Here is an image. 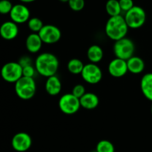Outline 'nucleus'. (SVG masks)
I'll use <instances>...</instances> for the list:
<instances>
[{"instance_id":"1","label":"nucleus","mask_w":152,"mask_h":152,"mask_svg":"<svg viewBox=\"0 0 152 152\" xmlns=\"http://www.w3.org/2000/svg\"><path fill=\"white\" fill-rule=\"evenodd\" d=\"M34 66L39 75L47 78L56 74L59 67V61L53 53L42 52L36 58Z\"/></svg>"},{"instance_id":"2","label":"nucleus","mask_w":152,"mask_h":152,"mask_svg":"<svg viewBox=\"0 0 152 152\" xmlns=\"http://www.w3.org/2000/svg\"><path fill=\"white\" fill-rule=\"evenodd\" d=\"M129 29L124 16L118 15L110 16L105 24V32L108 38L115 42L126 37Z\"/></svg>"},{"instance_id":"3","label":"nucleus","mask_w":152,"mask_h":152,"mask_svg":"<svg viewBox=\"0 0 152 152\" xmlns=\"http://www.w3.org/2000/svg\"><path fill=\"white\" fill-rule=\"evenodd\" d=\"M16 95L22 100H30L35 95L37 83L34 78L22 76L14 83Z\"/></svg>"},{"instance_id":"4","label":"nucleus","mask_w":152,"mask_h":152,"mask_svg":"<svg viewBox=\"0 0 152 152\" xmlns=\"http://www.w3.org/2000/svg\"><path fill=\"white\" fill-rule=\"evenodd\" d=\"M113 52L116 58L127 61L134 56L135 45L133 40L128 37H124L114 42Z\"/></svg>"},{"instance_id":"5","label":"nucleus","mask_w":152,"mask_h":152,"mask_svg":"<svg viewBox=\"0 0 152 152\" xmlns=\"http://www.w3.org/2000/svg\"><path fill=\"white\" fill-rule=\"evenodd\" d=\"M125 20L129 28L137 29L141 28L146 21V13L140 6L134 5L125 13Z\"/></svg>"},{"instance_id":"6","label":"nucleus","mask_w":152,"mask_h":152,"mask_svg":"<svg viewBox=\"0 0 152 152\" xmlns=\"http://www.w3.org/2000/svg\"><path fill=\"white\" fill-rule=\"evenodd\" d=\"M59 108L62 113L66 115H74L79 111L81 107L80 98L72 93H65L59 98Z\"/></svg>"},{"instance_id":"7","label":"nucleus","mask_w":152,"mask_h":152,"mask_svg":"<svg viewBox=\"0 0 152 152\" xmlns=\"http://www.w3.org/2000/svg\"><path fill=\"white\" fill-rule=\"evenodd\" d=\"M0 73L3 80L15 83L22 77V67L18 62L11 61L2 66Z\"/></svg>"},{"instance_id":"8","label":"nucleus","mask_w":152,"mask_h":152,"mask_svg":"<svg viewBox=\"0 0 152 152\" xmlns=\"http://www.w3.org/2000/svg\"><path fill=\"white\" fill-rule=\"evenodd\" d=\"M82 78L89 84L94 85L99 83L102 78V71L96 63H88L85 64L81 72Z\"/></svg>"},{"instance_id":"9","label":"nucleus","mask_w":152,"mask_h":152,"mask_svg":"<svg viewBox=\"0 0 152 152\" xmlns=\"http://www.w3.org/2000/svg\"><path fill=\"white\" fill-rule=\"evenodd\" d=\"M43 43L48 45L55 44L60 40L62 32L57 26L53 25H44L38 33Z\"/></svg>"},{"instance_id":"10","label":"nucleus","mask_w":152,"mask_h":152,"mask_svg":"<svg viewBox=\"0 0 152 152\" xmlns=\"http://www.w3.org/2000/svg\"><path fill=\"white\" fill-rule=\"evenodd\" d=\"M10 19L17 25L28 22L31 18V11L29 8L23 3L16 4L13 6L11 11L9 13Z\"/></svg>"},{"instance_id":"11","label":"nucleus","mask_w":152,"mask_h":152,"mask_svg":"<svg viewBox=\"0 0 152 152\" xmlns=\"http://www.w3.org/2000/svg\"><path fill=\"white\" fill-rule=\"evenodd\" d=\"M11 145L18 152L27 151L32 145V139L28 133L19 132L12 138Z\"/></svg>"},{"instance_id":"12","label":"nucleus","mask_w":152,"mask_h":152,"mask_svg":"<svg viewBox=\"0 0 152 152\" xmlns=\"http://www.w3.org/2000/svg\"><path fill=\"white\" fill-rule=\"evenodd\" d=\"M108 71L110 75L114 77H122L129 72L127 66V61L120 58H115L111 60L108 66Z\"/></svg>"},{"instance_id":"13","label":"nucleus","mask_w":152,"mask_h":152,"mask_svg":"<svg viewBox=\"0 0 152 152\" xmlns=\"http://www.w3.org/2000/svg\"><path fill=\"white\" fill-rule=\"evenodd\" d=\"M19 34V27L12 20L4 22L0 26V36L4 40H12Z\"/></svg>"},{"instance_id":"14","label":"nucleus","mask_w":152,"mask_h":152,"mask_svg":"<svg viewBox=\"0 0 152 152\" xmlns=\"http://www.w3.org/2000/svg\"><path fill=\"white\" fill-rule=\"evenodd\" d=\"M45 89L47 93L51 96L59 95L62 90V82L59 77L56 75L47 77L45 83Z\"/></svg>"},{"instance_id":"15","label":"nucleus","mask_w":152,"mask_h":152,"mask_svg":"<svg viewBox=\"0 0 152 152\" xmlns=\"http://www.w3.org/2000/svg\"><path fill=\"white\" fill-rule=\"evenodd\" d=\"M43 42L38 33H31L25 40V47L31 54L38 53L42 47Z\"/></svg>"},{"instance_id":"16","label":"nucleus","mask_w":152,"mask_h":152,"mask_svg":"<svg viewBox=\"0 0 152 152\" xmlns=\"http://www.w3.org/2000/svg\"><path fill=\"white\" fill-rule=\"evenodd\" d=\"M80 105L86 110H94L99 104V97L94 92H86L80 98Z\"/></svg>"},{"instance_id":"17","label":"nucleus","mask_w":152,"mask_h":152,"mask_svg":"<svg viewBox=\"0 0 152 152\" xmlns=\"http://www.w3.org/2000/svg\"><path fill=\"white\" fill-rule=\"evenodd\" d=\"M126 61H127L128 70L132 74H140L145 69V62L140 57L134 55Z\"/></svg>"},{"instance_id":"18","label":"nucleus","mask_w":152,"mask_h":152,"mask_svg":"<svg viewBox=\"0 0 152 152\" xmlns=\"http://www.w3.org/2000/svg\"><path fill=\"white\" fill-rule=\"evenodd\" d=\"M140 89L145 98L152 101V72L144 75L140 80Z\"/></svg>"},{"instance_id":"19","label":"nucleus","mask_w":152,"mask_h":152,"mask_svg":"<svg viewBox=\"0 0 152 152\" xmlns=\"http://www.w3.org/2000/svg\"><path fill=\"white\" fill-rule=\"evenodd\" d=\"M104 57V52L99 45L94 44L89 46L87 50V58L90 63H96L100 62Z\"/></svg>"},{"instance_id":"20","label":"nucleus","mask_w":152,"mask_h":152,"mask_svg":"<svg viewBox=\"0 0 152 152\" xmlns=\"http://www.w3.org/2000/svg\"><path fill=\"white\" fill-rule=\"evenodd\" d=\"M85 64L81 60L78 58H72L67 64V69L68 72L73 75H81L82 71L84 68Z\"/></svg>"},{"instance_id":"21","label":"nucleus","mask_w":152,"mask_h":152,"mask_svg":"<svg viewBox=\"0 0 152 152\" xmlns=\"http://www.w3.org/2000/svg\"><path fill=\"white\" fill-rule=\"evenodd\" d=\"M105 10L110 16L121 15L122 10L119 0H108L105 4Z\"/></svg>"},{"instance_id":"22","label":"nucleus","mask_w":152,"mask_h":152,"mask_svg":"<svg viewBox=\"0 0 152 152\" xmlns=\"http://www.w3.org/2000/svg\"><path fill=\"white\" fill-rule=\"evenodd\" d=\"M96 152H115V148L111 141L102 139L96 144Z\"/></svg>"},{"instance_id":"23","label":"nucleus","mask_w":152,"mask_h":152,"mask_svg":"<svg viewBox=\"0 0 152 152\" xmlns=\"http://www.w3.org/2000/svg\"><path fill=\"white\" fill-rule=\"evenodd\" d=\"M28 27L32 33H39L44 26L43 22L38 17H31L28 21Z\"/></svg>"},{"instance_id":"24","label":"nucleus","mask_w":152,"mask_h":152,"mask_svg":"<svg viewBox=\"0 0 152 152\" xmlns=\"http://www.w3.org/2000/svg\"><path fill=\"white\" fill-rule=\"evenodd\" d=\"M68 4L71 10L78 12L84 8L86 5V1L85 0H69Z\"/></svg>"},{"instance_id":"25","label":"nucleus","mask_w":152,"mask_h":152,"mask_svg":"<svg viewBox=\"0 0 152 152\" xmlns=\"http://www.w3.org/2000/svg\"><path fill=\"white\" fill-rule=\"evenodd\" d=\"M13 6L10 0H0V13L3 15L9 14Z\"/></svg>"},{"instance_id":"26","label":"nucleus","mask_w":152,"mask_h":152,"mask_svg":"<svg viewBox=\"0 0 152 152\" xmlns=\"http://www.w3.org/2000/svg\"><path fill=\"white\" fill-rule=\"evenodd\" d=\"M35 66L33 65H29L22 68V76L27 77H32L34 78L36 73H37Z\"/></svg>"},{"instance_id":"27","label":"nucleus","mask_w":152,"mask_h":152,"mask_svg":"<svg viewBox=\"0 0 152 152\" xmlns=\"http://www.w3.org/2000/svg\"><path fill=\"white\" fill-rule=\"evenodd\" d=\"M86 90L85 86H83V84L78 83V84H76L75 86L73 87L71 93L74 95H75L76 97H77L78 98H80L85 93H86Z\"/></svg>"},{"instance_id":"28","label":"nucleus","mask_w":152,"mask_h":152,"mask_svg":"<svg viewBox=\"0 0 152 152\" xmlns=\"http://www.w3.org/2000/svg\"><path fill=\"white\" fill-rule=\"evenodd\" d=\"M122 12H127L134 6L133 0H119Z\"/></svg>"},{"instance_id":"29","label":"nucleus","mask_w":152,"mask_h":152,"mask_svg":"<svg viewBox=\"0 0 152 152\" xmlns=\"http://www.w3.org/2000/svg\"><path fill=\"white\" fill-rule=\"evenodd\" d=\"M18 63L20 64L21 66H22V68L25 66H27L33 65L32 59L31 58V57L28 56V55H24V56L21 57V58H19Z\"/></svg>"},{"instance_id":"30","label":"nucleus","mask_w":152,"mask_h":152,"mask_svg":"<svg viewBox=\"0 0 152 152\" xmlns=\"http://www.w3.org/2000/svg\"><path fill=\"white\" fill-rule=\"evenodd\" d=\"M19 1H21L22 3H23V4H28V3L34 2L36 0H19Z\"/></svg>"},{"instance_id":"31","label":"nucleus","mask_w":152,"mask_h":152,"mask_svg":"<svg viewBox=\"0 0 152 152\" xmlns=\"http://www.w3.org/2000/svg\"><path fill=\"white\" fill-rule=\"evenodd\" d=\"M59 1H60L61 2H62V3H68L69 0H59Z\"/></svg>"},{"instance_id":"32","label":"nucleus","mask_w":152,"mask_h":152,"mask_svg":"<svg viewBox=\"0 0 152 152\" xmlns=\"http://www.w3.org/2000/svg\"><path fill=\"white\" fill-rule=\"evenodd\" d=\"M151 115H152V104H151Z\"/></svg>"},{"instance_id":"33","label":"nucleus","mask_w":152,"mask_h":152,"mask_svg":"<svg viewBox=\"0 0 152 152\" xmlns=\"http://www.w3.org/2000/svg\"><path fill=\"white\" fill-rule=\"evenodd\" d=\"M91 152H96V151L95 150V151H91Z\"/></svg>"}]
</instances>
